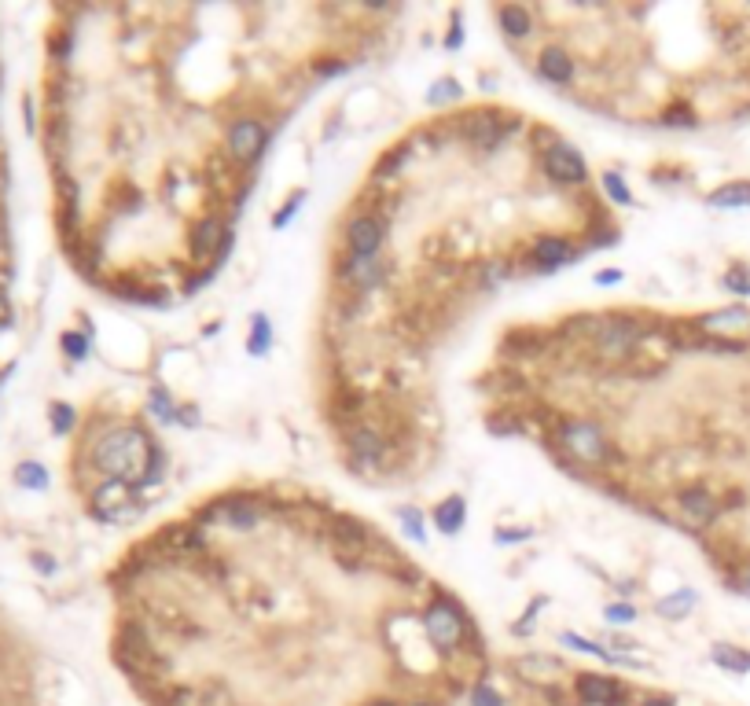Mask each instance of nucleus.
<instances>
[{"instance_id":"obj_1","label":"nucleus","mask_w":750,"mask_h":706,"mask_svg":"<svg viewBox=\"0 0 750 706\" xmlns=\"http://www.w3.org/2000/svg\"><path fill=\"white\" fill-rule=\"evenodd\" d=\"M159 464V453L144 431L137 427H118L96 445V467L103 475H111V482H144Z\"/></svg>"},{"instance_id":"obj_2","label":"nucleus","mask_w":750,"mask_h":706,"mask_svg":"<svg viewBox=\"0 0 750 706\" xmlns=\"http://www.w3.org/2000/svg\"><path fill=\"white\" fill-rule=\"evenodd\" d=\"M427 637L434 640V648L442 651H453L464 640V615L456 611L453 600H438L427 611Z\"/></svg>"},{"instance_id":"obj_3","label":"nucleus","mask_w":750,"mask_h":706,"mask_svg":"<svg viewBox=\"0 0 750 706\" xmlns=\"http://www.w3.org/2000/svg\"><path fill=\"white\" fill-rule=\"evenodd\" d=\"M563 445H567L570 453L581 456V460H589V464H600V460H607V442H603V434L596 423H563Z\"/></svg>"},{"instance_id":"obj_4","label":"nucleus","mask_w":750,"mask_h":706,"mask_svg":"<svg viewBox=\"0 0 750 706\" xmlns=\"http://www.w3.org/2000/svg\"><path fill=\"white\" fill-rule=\"evenodd\" d=\"M699 331H706V335H717V339H732V342L750 339V309L732 306V309L706 313V317H699Z\"/></svg>"},{"instance_id":"obj_5","label":"nucleus","mask_w":750,"mask_h":706,"mask_svg":"<svg viewBox=\"0 0 750 706\" xmlns=\"http://www.w3.org/2000/svg\"><path fill=\"white\" fill-rule=\"evenodd\" d=\"M545 170H548V177H556L559 184H585V177H589L585 159H581L574 148H567V144H552V148L545 151Z\"/></svg>"},{"instance_id":"obj_6","label":"nucleus","mask_w":750,"mask_h":706,"mask_svg":"<svg viewBox=\"0 0 750 706\" xmlns=\"http://www.w3.org/2000/svg\"><path fill=\"white\" fill-rule=\"evenodd\" d=\"M574 688H578V699L585 706H618L625 695L622 684L611 681V677H600V673H581Z\"/></svg>"},{"instance_id":"obj_7","label":"nucleus","mask_w":750,"mask_h":706,"mask_svg":"<svg viewBox=\"0 0 750 706\" xmlns=\"http://www.w3.org/2000/svg\"><path fill=\"white\" fill-rule=\"evenodd\" d=\"M265 148V129L254 122V118H243L228 129V151L236 155L239 162H254Z\"/></svg>"},{"instance_id":"obj_8","label":"nucleus","mask_w":750,"mask_h":706,"mask_svg":"<svg viewBox=\"0 0 750 706\" xmlns=\"http://www.w3.org/2000/svg\"><path fill=\"white\" fill-rule=\"evenodd\" d=\"M346 243H350L353 258H372L383 247V221L375 217H353L346 228Z\"/></svg>"},{"instance_id":"obj_9","label":"nucleus","mask_w":750,"mask_h":706,"mask_svg":"<svg viewBox=\"0 0 750 706\" xmlns=\"http://www.w3.org/2000/svg\"><path fill=\"white\" fill-rule=\"evenodd\" d=\"M217 247H221V251L228 247V232H225V225H221V221L206 217L203 225L195 228V254H199V258H210Z\"/></svg>"},{"instance_id":"obj_10","label":"nucleus","mask_w":750,"mask_h":706,"mask_svg":"<svg viewBox=\"0 0 750 706\" xmlns=\"http://www.w3.org/2000/svg\"><path fill=\"white\" fill-rule=\"evenodd\" d=\"M637 339H640V328L637 324H629V320H611V324L600 331L603 350H614V353H625Z\"/></svg>"},{"instance_id":"obj_11","label":"nucleus","mask_w":750,"mask_h":706,"mask_svg":"<svg viewBox=\"0 0 750 706\" xmlns=\"http://www.w3.org/2000/svg\"><path fill=\"white\" fill-rule=\"evenodd\" d=\"M122 504H129V482H107L100 493H96V515L103 519H122Z\"/></svg>"},{"instance_id":"obj_12","label":"nucleus","mask_w":750,"mask_h":706,"mask_svg":"<svg viewBox=\"0 0 750 706\" xmlns=\"http://www.w3.org/2000/svg\"><path fill=\"white\" fill-rule=\"evenodd\" d=\"M464 519H467L464 497H449V501H442L438 508H434V523H438V530H442V534H449V537L460 534Z\"/></svg>"},{"instance_id":"obj_13","label":"nucleus","mask_w":750,"mask_h":706,"mask_svg":"<svg viewBox=\"0 0 750 706\" xmlns=\"http://www.w3.org/2000/svg\"><path fill=\"white\" fill-rule=\"evenodd\" d=\"M541 74L548 81H556V85H567L574 78V63H570V56L563 48H545L541 52Z\"/></svg>"},{"instance_id":"obj_14","label":"nucleus","mask_w":750,"mask_h":706,"mask_svg":"<svg viewBox=\"0 0 750 706\" xmlns=\"http://www.w3.org/2000/svg\"><path fill=\"white\" fill-rule=\"evenodd\" d=\"M570 258V243L567 240H556V236H545V240L534 243V262L541 269H556Z\"/></svg>"},{"instance_id":"obj_15","label":"nucleus","mask_w":750,"mask_h":706,"mask_svg":"<svg viewBox=\"0 0 750 706\" xmlns=\"http://www.w3.org/2000/svg\"><path fill=\"white\" fill-rule=\"evenodd\" d=\"M681 508L692 515L695 523H710V519L717 515L714 497H710V493H703V490H684L681 493Z\"/></svg>"},{"instance_id":"obj_16","label":"nucleus","mask_w":750,"mask_h":706,"mask_svg":"<svg viewBox=\"0 0 750 706\" xmlns=\"http://www.w3.org/2000/svg\"><path fill=\"white\" fill-rule=\"evenodd\" d=\"M710 659L728 673H747L750 670V655L743 648H732V644H714Z\"/></svg>"},{"instance_id":"obj_17","label":"nucleus","mask_w":750,"mask_h":706,"mask_svg":"<svg viewBox=\"0 0 750 706\" xmlns=\"http://www.w3.org/2000/svg\"><path fill=\"white\" fill-rule=\"evenodd\" d=\"M710 206H721V210H732V206H750V184L747 181H736V184H725L710 195Z\"/></svg>"},{"instance_id":"obj_18","label":"nucleus","mask_w":750,"mask_h":706,"mask_svg":"<svg viewBox=\"0 0 750 706\" xmlns=\"http://www.w3.org/2000/svg\"><path fill=\"white\" fill-rule=\"evenodd\" d=\"M346 276H350L353 287H375L383 280V269H379L372 258H353V262L346 265Z\"/></svg>"},{"instance_id":"obj_19","label":"nucleus","mask_w":750,"mask_h":706,"mask_svg":"<svg viewBox=\"0 0 750 706\" xmlns=\"http://www.w3.org/2000/svg\"><path fill=\"white\" fill-rule=\"evenodd\" d=\"M500 26H504V34L508 37H530V15H526V8H515V4H508V8H500L497 12Z\"/></svg>"},{"instance_id":"obj_20","label":"nucleus","mask_w":750,"mask_h":706,"mask_svg":"<svg viewBox=\"0 0 750 706\" xmlns=\"http://www.w3.org/2000/svg\"><path fill=\"white\" fill-rule=\"evenodd\" d=\"M519 670H523L530 681H556L559 673H563V662H559V659H541V655H534V659L519 662Z\"/></svg>"},{"instance_id":"obj_21","label":"nucleus","mask_w":750,"mask_h":706,"mask_svg":"<svg viewBox=\"0 0 750 706\" xmlns=\"http://www.w3.org/2000/svg\"><path fill=\"white\" fill-rule=\"evenodd\" d=\"M692 607H695V593H692V589H681L677 596H666V600H659V607H655V611H659L662 618H673V622H677V618H684Z\"/></svg>"},{"instance_id":"obj_22","label":"nucleus","mask_w":750,"mask_h":706,"mask_svg":"<svg viewBox=\"0 0 750 706\" xmlns=\"http://www.w3.org/2000/svg\"><path fill=\"white\" fill-rule=\"evenodd\" d=\"M350 445H353V453L368 456V460H379V453H383V442H379V434H372V431H353Z\"/></svg>"},{"instance_id":"obj_23","label":"nucleus","mask_w":750,"mask_h":706,"mask_svg":"<svg viewBox=\"0 0 750 706\" xmlns=\"http://www.w3.org/2000/svg\"><path fill=\"white\" fill-rule=\"evenodd\" d=\"M269 342H273V331H269V320H265L262 313H258V317H254V331H250L247 350L254 353V357H258V353H265V350H269Z\"/></svg>"},{"instance_id":"obj_24","label":"nucleus","mask_w":750,"mask_h":706,"mask_svg":"<svg viewBox=\"0 0 750 706\" xmlns=\"http://www.w3.org/2000/svg\"><path fill=\"white\" fill-rule=\"evenodd\" d=\"M15 479H19V486H26V490H45L48 486V475L41 464H19Z\"/></svg>"},{"instance_id":"obj_25","label":"nucleus","mask_w":750,"mask_h":706,"mask_svg":"<svg viewBox=\"0 0 750 706\" xmlns=\"http://www.w3.org/2000/svg\"><path fill=\"white\" fill-rule=\"evenodd\" d=\"M467 703H471V706H504V695H500L493 684L478 681L475 688L467 692Z\"/></svg>"},{"instance_id":"obj_26","label":"nucleus","mask_w":750,"mask_h":706,"mask_svg":"<svg viewBox=\"0 0 750 706\" xmlns=\"http://www.w3.org/2000/svg\"><path fill=\"white\" fill-rule=\"evenodd\" d=\"M603 188H607V195H611V199H614V203H633V195H629V188H625V184H622V177H618V173H607V177H603Z\"/></svg>"},{"instance_id":"obj_27","label":"nucleus","mask_w":750,"mask_h":706,"mask_svg":"<svg viewBox=\"0 0 750 706\" xmlns=\"http://www.w3.org/2000/svg\"><path fill=\"white\" fill-rule=\"evenodd\" d=\"M63 350H67L74 361H81V357L89 353V339H85V335H78V331H67V335H63Z\"/></svg>"},{"instance_id":"obj_28","label":"nucleus","mask_w":750,"mask_h":706,"mask_svg":"<svg viewBox=\"0 0 750 706\" xmlns=\"http://www.w3.org/2000/svg\"><path fill=\"white\" fill-rule=\"evenodd\" d=\"M725 287L736 291V295H750V273L747 269H732V273L725 276Z\"/></svg>"},{"instance_id":"obj_29","label":"nucleus","mask_w":750,"mask_h":706,"mask_svg":"<svg viewBox=\"0 0 750 706\" xmlns=\"http://www.w3.org/2000/svg\"><path fill=\"white\" fill-rule=\"evenodd\" d=\"M442 100H460V85L456 81H442L431 89V103H442Z\"/></svg>"},{"instance_id":"obj_30","label":"nucleus","mask_w":750,"mask_h":706,"mask_svg":"<svg viewBox=\"0 0 750 706\" xmlns=\"http://www.w3.org/2000/svg\"><path fill=\"white\" fill-rule=\"evenodd\" d=\"M70 423H74V412H70L67 405H56V409H52V427L63 434V431H70Z\"/></svg>"},{"instance_id":"obj_31","label":"nucleus","mask_w":750,"mask_h":706,"mask_svg":"<svg viewBox=\"0 0 750 706\" xmlns=\"http://www.w3.org/2000/svg\"><path fill=\"white\" fill-rule=\"evenodd\" d=\"M607 618H611V622H633V618H637V611H633V607H625V604H611V607H607Z\"/></svg>"},{"instance_id":"obj_32","label":"nucleus","mask_w":750,"mask_h":706,"mask_svg":"<svg viewBox=\"0 0 750 706\" xmlns=\"http://www.w3.org/2000/svg\"><path fill=\"white\" fill-rule=\"evenodd\" d=\"M302 199H306V195L298 192V195H295V199H291V203H287V206H284V214H276V221H273V225H276V228H284V225H287V217H295V206H298V203H302Z\"/></svg>"},{"instance_id":"obj_33","label":"nucleus","mask_w":750,"mask_h":706,"mask_svg":"<svg viewBox=\"0 0 750 706\" xmlns=\"http://www.w3.org/2000/svg\"><path fill=\"white\" fill-rule=\"evenodd\" d=\"M530 537V530H500L497 541H504V545H512V541H526Z\"/></svg>"},{"instance_id":"obj_34","label":"nucleus","mask_w":750,"mask_h":706,"mask_svg":"<svg viewBox=\"0 0 750 706\" xmlns=\"http://www.w3.org/2000/svg\"><path fill=\"white\" fill-rule=\"evenodd\" d=\"M12 324V306H8V298L0 295V331Z\"/></svg>"},{"instance_id":"obj_35","label":"nucleus","mask_w":750,"mask_h":706,"mask_svg":"<svg viewBox=\"0 0 750 706\" xmlns=\"http://www.w3.org/2000/svg\"><path fill=\"white\" fill-rule=\"evenodd\" d=\"M736 589H739V593H747V596H750V567H743V570H739Z\"/></svg>"},{"instance_id":"obj_36","label":"nucleus","mask_w":750,"mask_h":706,"mask_svg":"<svg viewBox=\"0 0 750 706\" xmlns=\"http://www.w3.org/2000/svg\"><path fill=\"white\" fill-rule=\"evenodd\" d=\"M640 706H677V703H673L670 695H648V699H644Z\"/></svg>"},{"instance_id":"obj_37","label":"nucleus","mask_w":750,"mask_h":706,"mask_svg":"<svg viewBox=\"0 0 750 706\" xmlns=\"http://www.w3.org/2000/svg\"><path fill=\"white\" fill-rule=\"evenodd\" d=\"M618 280H622V273H618V269H614V273H600V276H596V284H600V287L618 284Z\"/></svg>"},{"instance_id":"obj_38","label":"nucleus","mask_w":750,"mask_h":706,"mask_svg":"<svg viewBox=\"0 0 750 706\" xmlns=\"http://www.w3.org/2000/svg\"><path fill=\"white\" fill-rule=\"evenodd\" d=\"M372 706H398V703H390V699H375Z\"/></svg>"},{"instance_id":"obj_39","label":"nucleus","mask_w":750,"mask_h":706,"mask_svg":"<svg viewBox=\"0 0 750 706\" xmlns=\"http://www.w3.org/2000/svg\"><path fill=\"white\" fill-rule=\"evenodd\" d=\"M412 706H431V703H412Z\"/></svg>"}]
</instances>
